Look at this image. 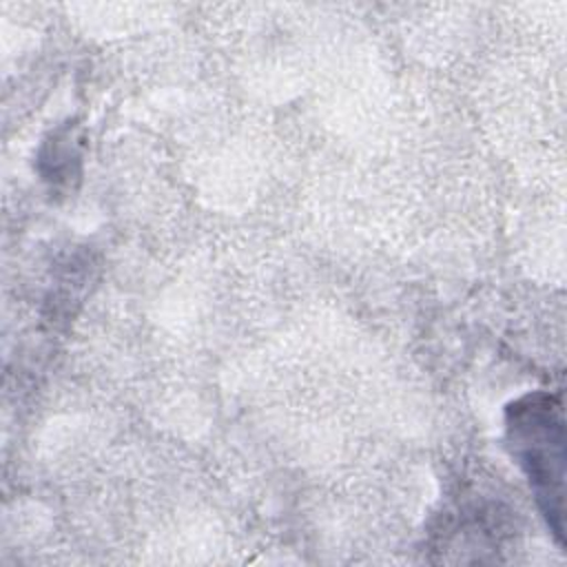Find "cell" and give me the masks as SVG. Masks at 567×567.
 Returning a JSON list of instances; mask_svg holds the SVG:
<instances>
[{"label": "cell", "instance_id": "1", "mask_svg": "<svg viewBox=\"0 0 567 567\" xmlns=\"http://www.w3.org/2000/svg\"><path fill=\"white\" fill-rule=\"evenodd\" d=\"M509 441L520 458L543 512L560 536L563 518V419L560 405L547 396H527L509 408Z\"/></svg>", "mask_w": 567, "mask_h": 567}]
</instances>
